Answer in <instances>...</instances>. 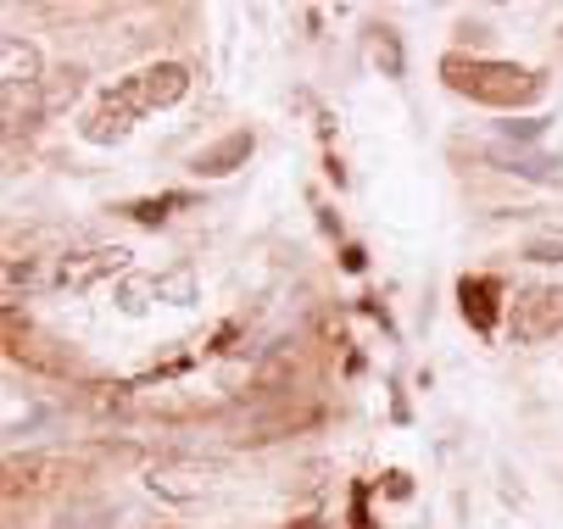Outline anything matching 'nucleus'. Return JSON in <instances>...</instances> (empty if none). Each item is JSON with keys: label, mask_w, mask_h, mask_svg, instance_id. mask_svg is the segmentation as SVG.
Listing matches in <instances>:
<instances>
[{"label": "nucleus", "mask_w": 563, "mask_h": 529, "mask_svg": "<svg viewBox=\"0 0 563 529\" xmlns=\"http://www.w3.org/2000/svg\"><path fill=\"white\" fill-rule=\"evenodd\" d=\"M184 89H191V67H184V62H151V67H139V73L118 78L101 101L89 107L84 139H89V146H118V139H123L139 118L179 107Z\"/></svg>", "instance_id": "obj_1"}, {"label": "nucleus", "mask_w": 563, "mask_h": 529, "mask_svg": "<svg viewBox=\"0 0 563 529\" xmlns=\"http://www.w3.org/2000/svg\"><path fill=\"white\" fill-rule=\"evenodd\" d=\"M441 84L452 95H468L480 107H497V112H519L530 101L547 95V73L536 67H519V62H491V57H463V51H446L441 57Z\"/></svg>", "instance_id": "obj_2"}, {"label": "nucleus", "mask_w": 563, "mask_h": 529, "mask_svg": "<svg viewBox=\"0 0 563 529\" xmlns=\"http://www.w3.org/2000/svg\"><path fill=\"white\" fill-rule=\"evenodd\" d=\"M507 334L513 346H541L563 334V284H525L507 296Z\"/></svg>", "instance_id": "obj_3"}, {"label": "nucleus", "mask_w": 563, "mask_h": 529, "mask_svg": "<svg viewBox=\"0 0 563 529\" xmlns=\"http://www.w3.org/2000/svg\"><path fill=\"white\" fill-rule=\"evenodd\" d=\"M128 246H89V251H68V257H51V291H96L101 279H128Z\"/></svg>", "instance_id": "obj_4"}, {"label": "nucleus", "mask_w": 563, "mask_h": 529, "mask_svg": "<svg viewBox=\"0 0 563 529\" xmlns=\"http://www.w3.org/2000/svg\"><path fill=\"white\" fill-rule=\"evenodd\" d=\"M457 307L475 334H497V323L507 318V284L497 273H463L457 279Z\"/></svg>", "instance_id": "obj_5"}, {"label": "nucleus", "mask_w": 563, "mask_h": 529, "mask_svg": "<svg viewBox=\"0 0 563 529\" xmlns=\"http://www.w3.org/2000/svg\"><path fill=\"white\" fill-rule=\"evenodd\" d=\"M7 357L12 362H28V368H39V373H73L78 362H73V352L62 346V341H51V334H39V329H17V318L7 312Z\"/></svg>", "instance_id": "obj_6"}, {"label": "nucleus", "mask_w": 563, "mask_h": 529, "mask_svg": "<svg viewBox=\"0 0 563 529\" xmlns=\"http://www.w3.org/2000/svg\"><path fill=\"white\" fill-rule=\"evenodd\" d=\"M252 151H257V134L252 128H234V134L218 139V146H207V151L191 157V173L196 179H229V173H241L252 162Z\"/></svg>", "instance_id": "obj_7"}, {"label": "nucleus", "mask_w": 563, "mask_h": 529, "mask_svg": "<svg viewBox=\"0 0 563 529\" xmlns=\"http://www.w3.org/2000/svg\"><path fill=\"white\" fill-rule=\"evenodd\" d=\"M57 479H68V463L51 457V452H28V457H12L7 463V496H28V491H51Z\"/></svg>", "instance_id": "obj_8"}, {"label": "nucleus", "mask_w": 563, "mask_h": 529, "mask_svg": "<svg viewBox=\"0 0 563 529\" xmlns=\"http://www.w3.org/2000/svg\"><path fill=\"white\" fill-rule=\"evenodd\" d=\"M0 78H7V89H39L45 84V62H39V45L34 39H17L7 34L0 39Z\"/></svg>", "instance_id": "obj_9"}, {"label": "nucleus", "mask_w": 563, "mask_h": 529, "mask_svg": "<svg viewBox=\"0 0 563 529\" xmlns=\"http://www.w3.org/2000/svg\"><path fill=\"white\" fill-rule=\"evenodd\" d=\"M157 302H168V307H196V302H201L196 268H191V262H173L168 273H157Z\"/></svg>", "instance_id": "obj_10"}, {"label": "nucleus", "mask_w": 563, "mask_h": 529, "mask_svg": "<svg viewBox=\"0 0 563 529\" xmlns=\"http://www.w3.org/2000/svg\"><path fill=\"white\" fill-rule=\"evenodd\" d=\"M118 312L123 318H146L151 312V302H157V273H128V279H118Z\"/></svg>", "instance_id": "obj_11"}, {"label": "nucleus", "mask_w": 563, "mask_h": 529, "mask_svg": "<svg viewBox=\"0 0 563 529\" xmlns=\"http://www.w3.org/2000/svg\"><path fill=\"white\" fill-rule=\"evenodd\" d=\"M368 57H374V67H380L385 78H402V39H396V28L391 23H374L368 28Z\"/></svg>", "instance_id": "obj_12"}, {"label": "nucleus", "mask_w": 563, "mask_h": 529, "mask_svg": "<svg viewBox=\"0 0 563 529\" xmlns=\"http://www.w3.org/2000/svg\"><path fill=\"white\" fill-rule=\"evenodd\" d=\"M45 95H39V112H62V107H73L78 101V89H84V67H62V73H51L39 84Z\"/></svg>", "instance_id": "obj_13"}, {"label": "nucleus", "mask_w": 563, "mask_h": 529, "mask_svg": "<svg viewBox=\"0 0 563 529\" xmlns=\"http://www.w3.org/2000/svg\"><path fill=\"white\" fill-rule=\"evenodd\" d=\"M173 207H191V196H179V189H173V196H139V201H123L118 212L134 218V223H168Z\"/></svg>", "instance_id": "obj_14"}, {"label": "nucleus", "mask_w": 563, "mask_h": 529, "mask_svg": "<svg viewBox=\"0 0 563 529\" xmlns=\"http://www.w3.org/2000/svg\"><path fill=\"white\" fill-rule=\"evenodd\" d=\"M525 262H552V268H563V234H536V239H525Z\"/></svg>", "instance_id": "obj_15"}, {"label": "nucleus", "mask_w": 563, "mask_h": 529, "mask_svg": "<svg viewBox=\"0 0 563 529\" xmlns=\"http://www.w3.org/2000/svg\"><path fill=\"white\" fill-rule=\"evenodd\" d=\"M507 139H541L547 134V118H519V123H502Z\"/></svg>", "instance_id": "obj_16"}, {"label": "nucleus", "mask_w": 563, "mask_h": 529, "mask_svg": "<svg viewBox=\"0 0 563 529\" xmlns=\"http://www.w3.org/2000/svg\"><path fill=\"white\" fill-rule=\"evenodd\" d=\"M363 262H368L363 246H346V251H341V268H346V273H363Z\"/></svg>", "instance_id": "obj_17"}, {"label": "nucleus", "mask_w": 563, "mask_h": 529, "mask_svg": "<svg viewBox=\"0 0 563 529\" xmlns=\"http://www.w3.org/2000/svg\"><path fill=\"white\" fill-rule=\"evenodd\" d=\"M385 491H391V496H407V473H385Z\"/></svg>", "instance_id": "obj_18"}]
</instances>
